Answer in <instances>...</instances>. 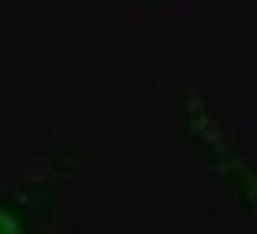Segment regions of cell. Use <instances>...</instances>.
Listing matches in <instances>:
<instances>
[{"label": "cell", "instance_id": "cell-3", "mask_svg": "<svg viewBox=\"0 0 257 234\" xmlns=\"http://www.w3.org/2000/svg\"><path fill=\"white\" fill-rule=\"evenodd\" d=\"M107 7L117 10L124 20L160 23V20H176L182 13H192L199 0H107Z\"/></svg>", "mask_w": 257, "mask_h": 234}, {"label": "cell", "instance_id": "cell-1", "mask_svg": "<svg viewBox=\"0 0 257 234\" xmlns=\"http://www.w3.org/2000/svg\"><path fill=\"white\" fill-rule=\"evenodd\" d=\"M166 124L176 150L212 192L225 234H257V124L218 82L192 78L170 95Z\"/></svg>", "mask_w": 257, "mask_h": 234}, {"label": "cell", "instance_id": "cell-2", "mask_svg": "<svg viewBox=\"0 0 257 234\" xmlns=\"http://www.w3.org/2000/svg\"><path fill=\"white\" fill-rule=\"evenodd\" d=\"M98 169V137L69 133L52 153L0 169V234H72L78 189Z\"/></svg>", "mask_w": 257, "mask_h": 234}, {"label": "cell", "instance_id": "cell-4", "mask_svg": "<svg viewBox=\"0 0 257 234\" xmlns=\"http://www.w3.org/2000/svg\"><path fill=\"white\" fill-rule=\"evenodd\" d=\"M234 10H244V13H254L257 17V0H231Z\"/></svg>", "mask_w": 257, "mask_h": 234}]
</instances>
